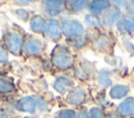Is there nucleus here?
I'll return each instance as SVG.
<instances>
[{"instance_id":"obj_3","label":"nucleus","mask_w":134,"mask_h":118,"mask_svg":"<svg viewBox=\"0 0 134 118\" xmlns=\"http://www.w3.org/2000/svg\"><path fill=\"white\" fill-rule=\"evenodd\" d=\"M17 110L29 114H34L37 109H40L41 111L46 110L47 102L41 98L35 97V96H24L20 98L16 103Z\"/></svg>"},{"instance_id":"obj_25","label":"nucleus","mask_w":134,"mask_h":118,"mask_svg":"<svg viewBox=\"0 0 134 118\" xmlns=\"http://www.w3.org/2000/svg\"><path fill=\"white\" fill-rule=\"evenodd\" d=\"M110 3L113 6L117 7L118 9H120L124 14L128 13V0H111Z\"/></svg>"},{"instance_id":"obj_19","label":"nucleus","mask_w":134,"mask_h":118,"mask_svg":"<svg viewBox=\"0 0 134 118\" xmlns=\"http://www.w3.org/2000/svg\"><path fill=\"white\" fill-rule=\"evenodd\" d=\"M96 82L100 88H109L112 86L111 71L108 69H100L96 73Z\"/></svg>"},{"instance_id":"obj_34","label":"nucleus","mask_w":134,"mask_h":118,"mask_svg":"<svg viewBox=\"0 0 134 118\" xmlns=\"http://www.w3.org/2000/svg\"><path fill=\"white\" fill-rule=\"evenodd\" d=\"M27 118H32V117H27Z\"/></svg>"},{"instance_id":"obj_9","label":"nucleus","mask_w":134,"mask_h":118,"mask_svg":"<svg viewBox=\"0 0 134 118\" xmlns=\"http://www.w3.org/2000/svg\"><path fill=\"white\" fill-rule=\"evenodd\" d=\"M75 87L74 80L69 77V76H64V75H60L58 76L53 82H52V88L55 92H58L61 95H66L68 94L73 88Z\"/></svg>"},{"instance_id":"obj_16","label":"nucleus","mask_w":134,"mask_h":118,"mask_svg":"<svg viewBox=\"0 0 134 118\" xmlns=\"http://www.w3.org/2000/svg\"><path fill=\"white\" fill-rule=\"evenodd\" d=\"M130 92V87L128 85L122 84H116L112 85L109 90V97L114 100H122L126 97H128V94Z\"/></svg>"},{"instance_id":"obj_35","label":"nucleus","mask_w":134,"mask_h":118,"mask_svg":"<svg viewBox=\"0 0 134 118\" xmlns=\"http://www.w3.org/2000/svg\"><path fill=\"white\" fill-rule=\"evenodd\" d=\"M133 82H134V78H133Z\"/></svg>"},{"instance_id":"obj_24","label":"nucleus","mask_w":134,"mask_h":118,"mask_svg":"<svg viewBox=\"0 0 134 118\" xmlns=\"http://www.w3.org/2000/svg\"><path fill=\"white\" fill-rule=\"evenodd\" d=\"M54 118H75V110L63 109L55 114Z\"/></svg>"},{"instance_id":"obj_7","label":"nucleus","mask_w":134,"mask_h":118,"mask_svg":"<svg viewBox=\"0 0 134 118\" xmlns=\"http://www.w3.org/2000/svg\"><path fill=\"white\" fill-rule=\"evenodd\" d=\"M6 47L15 55H19L23 49V36L18 31H10L6 37Z\"/></svg>"},{"instance_id":"obj_17","label":"nucleus","mask_w":134,"mask_h":118,"mask_svg":"<svg viewBox=\"0 0 134 118\" xmlns=\"http://www.w3.org/2000/svg\"><path fill=\"white\" fill-rule=\"evenodd\" d=\"M93 73H94V67L88 62L81 63L77 66L74 65V75L81 80H87Z\"/></svg>"},{"instance_id":"obj_30","label":"nucleus","mask_w":134,"mask_h":118,"mask_svg":"<svg viewBox=\"0 0 134 118\" xmlns=\"http://www.w3.org/2000/svg\"><path fill=\"white\" fill-rule=\"evenodd\" d=\"M32 1L35 0H16V2L20 5H27V4H30Z\"/></svg>"},{"instance_id":"obj_10","label":"nucleus","mask_w":134,"mask_h":118,"mask_svg":"<svg viewBox=\"0 0 134 118\" xmlns=\"http://www.w3.org/2000/svg\"><path fill=\"white\" fill-rule=\"evenodd\" d=\"M45 44L38 38H29L23 44V51L28 55H38L43 52Z\"/></svg>"},{"instance_id":"obj_8","label":"nucleus","mask_w":134,"mask_h":118,"mask_svg":"<svg viewBox=\"0 0 134 118\" xmlns=\"http://www.w3.org/2000/svg\"><path fill=\"white\" fill-rule=\"evenodd\" d=\"M87 99L86 90L81 87H74L68 94H66V102L71 107H81Z\"/></svg>"},{"instance_id":"obj_4","label":"nucleus","mask_w":134,"mask_h":118,"mask_svg":"<svg viewBox=\"0 0 134 118\" xmlns=\"http://www.w3.org/2000/svg\"><path fill=\"white\" fill-rule=\"evenodd\" d=\"M114 43L115 41L111 33L100 31V33L91 41V48L96 52L109 54L113 50Z\"/></svg>"},{"instance_id":"obj_1","label":"nucleus","mask_w":134,"mask_h":118,"mask_svg":"<svg viewBox=\"0 0 134 118\" xmlns=\"http://www.w3.org/2000/svg\"><path fill=\"white\" fill-rule=\"evenodd\" d=\"M51 63L57 69L67 71L74 68L75 58L67 45L58 44L51 51Z\"/></svg>"},{"instance_id":"obj_6","label":"nucleus","mask_w":134,"mask_h":118,"mask_svg":"<svg viewBox=\"0 0 134 118\" xmlns=\"http://www.w3.org/2000/svg\"><path fill=\"white\" fill-rule=\"evenodd\" d=\"M44 36L52 42H58L62 39L63 33H62V29H61V24L57 18L47 19Z\"/></svg>"},{"instance_id":"obj_32","label":"nucleus","mask_w":134,"mask_h":118,"mask_svg":"<svg viewBox=\"0 0 134 118\" xmlns=\"http://www.w3.org/2000/svg\"><path fill=\"white\" fill-rule=\"evenodd\" d=\"M0 118H6L5 114H4V113H2V112H0Z\"/></svg>"},{"instance_id":"obj_15","label":"nucleus","mask_w":134,"mask_h":118,"mask_svg":"<svg viewBox=\"0 0 134 118\" xmlns=\"http://www.w3.org/2000/svg\"><path fill=\"white\" fill-rule=\"evenodd\" d=\"M46 23H47V19L40 14H36V15L31 16L29 19V27H30L31 31L37 34L44 36Z\"/></svg>"},{"instance_id":"obj_26","label":"nucleus","mask_w":134,"mask_h":118,"mask_svg":"<svg viewBox=\"0 0 134 118\" xmlns=\"http://www.w3.org/2000/svg\"><path fill=\"white\" fill-rule=\"evenodd\" d=\"M14 13H15V15H16L20 20H22V21H24V22H27V21H29V19H30L29 13H28L27 10H25V9L18 8V9H15Z\"/></svg>"},{"instance_id":"obj_21","label":"nucleus","mask_w":134,"mask_h":118,"mask_svg":"<svg viewBox=\"0 0 134 118\" xmlns=\"http://www.w3.org/2000/svg\"><path fill=\"white\" fill-rule=\"evenodd\" d=\"M89 42V39L87 37V34H83L79 38H75V39H66V43L68 45V47H71V48H74L76 50L79 49H82L83 47H85Z\"/></svg>"},{"instance_id":"obj_5","label":"nucleus","mask_w":134,"mask_h":118,"mask_svg":"<svg viewBox=\"0 0 134 118\" xmlns=\"http://www.w3.org/2000/svg\"><path fill=\"white\" fill-rule=\"evenodd\" d=\"M45 13L50 18H57L67 9V0H41Z\"/></svg>"},{"instance_id":"obj_2","label":"nucleus","mask_w":134,"mask_h":118,"mask_svg":"<svg viewBox=\"0 0 134 118\" xmlns=\"http://www.w3.org/2000/svg\"><path fill=\"white\" fill-rule=\"evenodd\" d=\"M63 37L66 39H75L86 33V26L84 23L75 18H66L60 21Z\"/></svg>"},{"instance_id":"obj_12","label":"nucleus","mask_w":134,"mask_h":118,"mask_svg":"<svg viewBox=\"0 0 134 118\" xmlns=\"http://www.w3.org/2000/svg\"><path fill=\"white\" fill-rule=\"evenodd\" d=\"M115 27L122 34H134V14H125Z\"/></svg>"},{"instance_id":"obj_33","label":"nucleus","mask_w":134,"mask_h":118,"mask_svg":"<svg viewBox=\"0 0 134 118\" xmlns=\"http://www.w3.org/2000/svg\"><path fill=\"white\" fill-rule=\"evenodd\" d=\"M102 1H106V2H110L111 0H102Z\"/></svg>"},{"instance_id":"obj_27","label":"nucleus","mask_w":134,"mask_h":118,"mask_svg":"<svg viewBox=\"0 0 134 118\" xmlns=\"http://www.w3.org/2000/svg\"><path fill=\"white\" fill-rule=\"evenodd\" d=\"M75 118H88V110L84 107L79 111H75Z\"/></svg>"},{"instance_id":"obj_14","label":"nucleus","mask_w":134,"mask_h":118,"mask_svg":"<svg viewBox=\"0 0 134 118\" xmlns=\"http://www.w3.org/2000/svg\"><path fill=\"white\" fill-rule=\"evenodd\" d=\"M112 6L110 2L102 1V0H89L88 3V13L97 17H103L105 13Z\"/></svg>"},{"instance_id":"obj_28","label":"nucleus","mask_w":134,"mask_h":118,"mask_svg":"<svg viewBox=\"0 0 134 118\" xmlns=\"http://www.w3.org/2000/svg\"><path fill=\"white\" fill-rule=\"evenodd\" d=\"M8 58V54L7 51L0 45V63H5Z\"/></svg>"},{"instance_id":"obj_23","label":"nucleus","mask_w":134,"mask_h":118,"mask_svg":"<svg viewBox=\"0 0 134 118\" xmlns=\"http://www.w3.org/2000/svg\"><path fill=\"white\" fill-rule=\"evenodd\" d=\"M88 118H105L104 111L100 107H92L88 110Z\"/></svg>"},{"instance_id":"obj_31","label":"nucleus","mask_w":134,"mask_h":118,"mask_svg":"<svg viewBox=\"0 0 134 118\" xmlns=\"http://www.w3.org/2000/svg\"><path fill=\"white\" fill-rule=\"evenodd\" d=\"M105 118H121V117L115 112V113H110L109 115H105Z\"/></svg>"},{"instance_id":"obj_29","label":"nucleus","mask_w":134,"mask_h":118,"mask_svg":"<svg viewBox=\"0 0 134 118\" xmlns=\"http://www.w3.org/2000/svg\"><path fill=\"white\" fill-rule=\"evenodd\" d=\"M127 14H134V0H128V13Z\"/></svg>"},{"instance_id":"obj_11","label":"nucleus","mask_w":134,"mask_h":118,"mask_svg":"<svg viewBox=\"0 0 134 118\" xmlns=\"http://www.w3.org/2000/svg\"><path fill=\"white\" fill-rule=\"evenodd\" d=\"M116 113L121 118L133 117L134 116V97L128 96L125 99H122L116 108Z\"/></svg>"},{"instance_id":"obj_13","label":"nucleus","mask_w":134,"mask_h":118,"mask_svg":"<svg viewBox=\"0 0 134 118\" xmlns=\"http://www.w3.org/2000/svg\"><path fill=\"white\" fill-rule=\"evenodd\" d=\"M124 13L118 9L117 7L115 6H111L106 13L105 15L102 17L103 21H104V24H105V27H113L116 25V23L124 17Z\"/></svg>"},{"instance_id":"obj_20","label":"nucleus","mask_w":134,"mask_h":118,"mask_svg":"<svg viewBox=\"0 0 134 118\" xmlns=\"http://www.w3.org/2000/svg\"><path fill=\"white\" fill-rule=\"evenodd\" d=\"M84 25L86 26V28H104L105 27L102 17H97L89 13L85 14L84 16Z\"/></svg>"},{"instance_id":"obj_22","label":"nucleus","mask_w":134,"mask_h":118,"mask_svg":"<svg viewBox=\"0 0 134 118\" xmlns=\"http://www.w3.org/2000/svg\"><path fill=\"white\" fill-rule=\"evenodd\" d=\"M14 84L6 77L0 76V92L1 93H9L14 90Z\"/></svg>"},{"instance_id":"obj_18","label":"nucleus","mask_w":134,"mask_h":118,"mask_svg":"<svg viewBox=\"0 0 134 118\" xmlns=\"http://www.w3.org/2000/svg\"><path fill=\"white\" fill-rule=\"evenodd\" d=\"M89 0H68L67 9L71 14H82L88 8Z\"/></svg>"}]
</instances>
